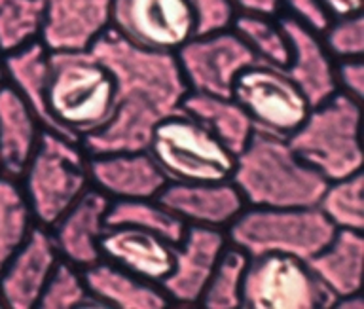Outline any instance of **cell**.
<instances>
[{"label": "cell", "mask_w": 364, "mask_h": 309, "mask_svg": "<svg viewBox=\"0 0 364 309\" xmlns=\"http://www.w3.org/2000/svg\"><path fill=\"white\" fill-rule=\"evenodd\" d=\"M90 52L107 67L116 82V104L110 118L80 139L87 156L148 150L159 121L181 110L188 93L176 55L127 40L108 27Z\"/></svg>", "instance_id": "obj_1"}, {"label": "cell", "mask_w": 364, "mask_h": 309, "mask_svg": "<svg viewBox=\"0 0 364 309\" xmlns=\"http://www.w3.org/2000/svg\"><path fill=\"white\" fill-rule=\"evenodd\" d=\"M249 207H315L328 180L304 163L289 139L255 129L232 173Z\"/></svg>", "instance_id": "obj_2"}, {"label": "cell", "mask_w": 364, "mask_h": 309, "mask_svg": "<svg viewBox=\"0 0 364 309\" xmlns=\"http://www.w3.org/2000/svg\"><path fill=\"white\" fill-rule=\"evenodd\" d=\"M46 101L51 118L70 141L90 135L116 104L112 72L90 52H50Z\"/></svg>", "instance_id": "obj_3"}, {"label": "cell", "mask_w": 364, "mask_h": 309, "mask_svg": "<svg viewBox=\"0 0 364 309\" xmlns=\"http://www.w3.org/2000/svg\"><path fill=\"white\" fill-rule=\"evenodd\" d=\"M358 127L360 101L338 90L326 101L311 107L306 120L287 139L304 163L332 183L351 177L363 167Z\"/></svg>", "instance_id": "obj_4"}, {"label": "cell", "mask_w": 364, "mask_h": 309, "mask_svg": "<svg viewBox=\"0 0 364 309\" xmlns=\"http://www.w3.org/2000/svg\"><path fill=\"white\" fill-rule=\"evenodd\" d=\"M336 226L315 207H245L228 226V241L249 256L279 252L309 260L336 234Z\"/></svg>", "instance_id": "obj_5"}, {"label": "cell", "mask_w": 364, "mask_h": 309, "mask_svg": "<svg viewBox=\"0 0 364 309\" xmlns=\"http://www.w3.org/2000/svg\"><path fill=\"white\" fill-rule=\"evenodd\" d=\"M78 141L40 133L38 146L23 173L25 195L34 222L50 229L90 188V166Z\"/></svg>", "instance_id": "obj_6"}, {"label": "cell", "mask_w": 364, "mask_h": 309, "mask_svg": "<svg viewBox=\"0 0 364 309\" xmlns=\"http://www.w3.org/2000/svg\"><path fill=\"white\" fill-rule=\"evenodd\" d=\"M148 152L169 183L230 180L235 167V154L182 110L156 126Z\"/></svg>", "instance_id": "obj_7"}, {"label": "cell", "mask_w": 364, "mask_h": 309, "mask_svg": "<svg viewBox=\"0 0 364 309\" xmlns=\"http://www.w3.org/2000/svg\"><path fill=\"white\" fill-rule=\"evenodd\" d=\"M336 296L317 279L306 260L266 252L249 256L245 269L241 308L249 309H326Z\"/></svg>", "instance_id": "obj_8"}, {"label": "cell", "mask_w": 364, "mask_h": 309, "mask_svg": "<svg viewBox=\"0 0 364 309\" xmlns=\"http://www.w3.org/2000/svg\"><path fill=\"white\" fill-rule=\"evenodd\" d=\"M232 99L249 114L256 129L289 137L306 120L311 104L279 67L256 61L239 72Z\"/></svg>", "instance_id": "obj_9"}, {"label": "cell", "mask_w": 364, "mask_h": 309, "mask_svg": "<svg viewBox=\"0 0 364 309\" xmlns=\"http://www.w3.org/2000/svg\"><path fill=\"white\" fill-rule=\"evenodd\" d=\"M188 92L232 97L241 70L256 63L255 53L233 29L192 36L175 52Z\"/></svg>", "instance_id": "obj_10"}, {"label": "cell", "mask_w": 364, "mask_h": 309, "mask_svg": "<svg viewBox=\"0 0 364 309\" xmlns=\"http://www.w3.org/2000/svg\"><path fill=\"white\" fill-rule=\"evenodd\" d=\"M110 27L139 46L171 53L196 36L186 0H114Z\"/></svg>", "instance_id": "obj_11"}, {"label": "cell", "mask_w": 364, "mask_h": 309, "mask_svg": "<svg viewBox=\"0 0 364 309\" xmlns=\"http://www.w3.org/2000/svg\"><path fill=\"white\" fill-rule=\"evenodd\" d=\"M228 245L224 229L186 226L173 249V268L161 281V291L169 302L178 305H196L216 266V260Z\"/></svg>", "instance_id": "obj_12"}, {"label": "cell", "mask_w": 364, "mask_h": 309, "mask_svg": "<svg viewBox=\"0 0 364 309\" xmlns=\"http://www.w3.org/2000/svg\"><path fill=\"white\" fill-rule=\"evenodd\" d=\"M59 258L51 232L36 224L0 271V298L6 308H36Z\"/></svg>", "instance_id": "obj_13"}, {"label": "cell", "mask_w": 364, "mask_h": 309, "mask_svg": "<svg viewBox=\"0 0 364 309\" xmlns=\"http://www.w3.org/2000/svg\"><path fill=\"white\" fill-rule=\"evenodd\" d=\"M156 200L186 226L224 229L243 211V195L230 180L167 183Z\"/></svg>", "instance_id": "obj_14"}, {"label": "cell", "mask_w": 364, "mask_h": 309, "mask_svg": "<svg viewBox=\"0 0 364 309\" xmlns=\"http://www.w3.org/2000/svg\"><path fill=\"white\" fill-rule=\"evenodd\" d=\"M114 0H44L40 42L48 52H84L112 23Z\"/></svg>", "instance_id": "obj_15"}, {"label": "cell", "mask_w": 364, "mask_h": 309, "mask_svg": "<svg viewBox=\"0 0 364 309\" xmlns=\"http://www.w3.org/2000/svg\"><path fill=\"white\" fill-rule=\"evenodd\" d=\"M110 197L101 190L87 188L76 203L51 226V237L63 260L78 269H85L101 262V241L107 229Z\"/></svg>", "instance_id": "obj_16"}, {"label": "cell", "mask_w": 364, "mask_h": 309, "mask_svg": "<svg viewBox=\"0 0 364 309\" xmlns=\"http://www.w3.org/2000/svg\"><path fill=\"white\" fill-rule=\"evenodd\" d=\"M90 180L116 200H156L169 180L148 150L90 156Z\"/></svg>", "instance_id": "obj_17"}, {"label": "cell", "mask_w": 364, "mask_h": 309, "mask_svg": "<svg viewBox=\"0 0 364 309\" xmlns=\"http://www.w3.org/2000/svg\"><path fill=\"white\" fill-rule=\"evenodd\" d=\"M279 23L290 46V59L283 70L300 87L307 103L317 107L338 92L332 55L324 48L321 35L300 21L287 16Z\"/></svg>", "instance_id": "obj_18"}, {"label": "cell", "mask_w": 364, "mask_h": 309, "mask_svg": "<svg viewBox=\"0 0 364 309\" xmlns=\"http://www.w3.org/2000/svg\"><path fill=\"white\" fill-rule=\"evenodd\" d=\"M99 246L107 262L154 285H161L173 268L175 245L135 226H107Z\"/></svg>", "instance_id": "obj_19"}, {"label": "cell", "mask_w": 364, "mask_h": 309, "mask_svg": "<svg viewBox=\"0 0 364 309\" xmlns=\"http://www.w3.org/2000/svg\"><path fill=\"white\" fill-rule=\"evenodd\" d=\"M40 124L21 95L0 84V175L21 178L40 141Z\"/></svg>", "instance_id": "obj_20"}, {"label": "cell", "mask_w": 364, "mask_h": 309, "mask_svg": "<svg viewBox=\"0 0 364 309\" xmlns=\"http://www.w3.org/2000/svg\"><path fill=\"white\" fill-rule=\"evenodd\" d=\"M85 286L101 308L161 309L169 305L161 286L139 279L110 262H97L82 269Z\"/></svg>", "instance_id": "obj_21"}, {"label": "cell", "mask_w": 364, "mask_h": 309, "mask_svg": "<svg viewBox=\"0 0 364 309\" xmlns=\"http://www.w3.org/2000/svg\"><path fill=\"white\" fill-rule=\"evenodd\" d=\"M317 279L338 298L357 294L363 288V232L336 229L334 237L307 260Z\"/></svg>", "instance_id": "obj_22"}, {"label": "cell", "mask_w": 364, "mask_h": 309, "mask_svg": "<svg viewBox=\"0 0 364 309\" xmlns=\"http://www.w3.org/2000/svg\"><path fill=\"white\" fill-rule=\"evenodd\" d=\"M48 58H50V52L46 50L44 44L34 40L16 52L6 53L4 72L10 80V86L21 95L23 101L28 104V109L33 110L42 129L67 137L48 110V101H46L48 72H50Z\"/></svg>", "instance_id": "obj_23"}, {"label": "cell", "mask_w": 364, "mask_h": 309, "mask_svg": "<svg viewBox=\"0 0 364 309\" xmlns=\"http://www.w3.org/2000/svg\"><path fill=\"white\" fill-rule=\"evenodd\" d=\"M181 110L205 126L232 154L237 156L255 133V124L243 107L232 97L188 92Z\"/></svg>", "instance_id": "obj_24"}, {"label": "cell", "mask_w": 364, "mask_h": 309, "mask_svg": "<svg viewBox=\"0 0 364 309\" xmlns=\"http://www.w3.org/2000/svg\"><path fill=\"white\" fill-rule=\"evenodd\" d=\"M107 226H135L164 237L176 245L186 232V224L165 209L158 200H116L110 201Z\"/></svg>", "instance_id": "obj_25"}, {"label": "cell", "mask_w": 364, "mask_h": 309, "mask_svg": "<svg viewBox=\"0 0 364 309\" xmlns=\"http://www.w3.org/2000/svg\"><path fill=\"white\" fill-rule=\"evenodd\" d=\"M36 226L27 195L16 178L0 175V271Z\"/></svg>", "instance_id": "obj_26"}, {"label": "cell", "mask_w": 364, "mask_h": 309, "mask_svg": "<svg viewBox=\"0 0 364 309\" xmlns=\"http://www.w3.org/2000/svg\"><path fill=\"white\" fill-rule=\"evenodd\" d=\"M247 264H249V254L228 241L205 285L199 303L209 309L241 308V291H243Z\"/></svg>", "instance_id": "obj_27"}, {"label": "cell", "mask_w": 364, "mask_h": 309, "mask_svg": "<svg viewBox=\"0 0 364 309\" xmlns=\"http://www.w3.org/2000/svg\"><path fill=\"white\" fill-rule=\"evenodd\" d=\"M232 29L237 33L256 61L284 69L290 59V46L283 27L275 18L260 16H235Z\"/></svg>", "instance_id": "obj_28"}, {"label": "cell", "mask_w": 364, "mask_h": 309, "mask_svg": "<svg viewBox=\"0 0 364 309\" xmlns=\"http://www.w3.org/2000/svg\"><path fill=\"white\" fill-rule=\"evenodd\" d=\"M364 177L358 171L351 177L326 184L317 207L338 229H364Z\"/></svg>", "instance_id": "obj_29"}, {"label": "cell", "mask_w": 364, "mask_h": 309, "mask_svg": "<svg viewBox=\"0 0 364 309\" xmlns=\"http://www.w3.org/2000/svg\"><path fill=\"white\" fill-rule=\"evenodd\" d=\"M44 0H0V52L2 55L40 40Z\"/></svg>", "instance_id": "obj_30"}, {"label": "cell", "mask_w": 364, "mask_h": 309, "mask_svg": "<svg viewBox=\"0 0 364 309\" xmlns=\"http://www.w3.org/2000/svg\"><path fill=\"white\" fill-rule=\"evenodd\" d=\"M97 305L101 308L95 298L91 296L85 286L84 275L80 269L67 260L59 258L55 268L51 271L50 279L46 283L42 296L38 300V308L44 309H74Z\"/></svg>", "instance_id": "obj_31"}, {"label": "cell", "mask_w": 364, "mask_h": 309, "mask_svg": "<svg viewBox=\"0 0 364 309\" xmlns=\"http://www.w3.org/2000/svg\"><path fill=\"white\" fill-rule=\"evenodd\" d=\"M323 44L330 55L338 59L363 58L364 53V19L363 13L336 18L323 31Z\"/></svg>", "instance_id": "obj_32"}, {"label": "cell", "mask_w": 364, "mask_h": 309, "mask_svg": "<svg viewBox=\"0 0 364 309\" xmlns=\"http://www.w3.org/2000/svg\"><path fill=\"white\" fill-rule=\"evenodd\" d=\"M192 10L196 36L232 29L235 10L230 0H186Z\"/></svg>", "instance_id": "obj_33"}, {"label": "cell", "mask_w": 364, "mask_h": 309, "mask_svg": "<svg viewBox=\"0 0 364 309\" xmlns=\"http://www.w3.org/2000/svg\"><path fill=\"white\" fill-rule=\"evenodd\" d=\"M281 4L287 8L289 18L300 21L318 35H323V31L332 21L321 0H281Z\"/></svg>", "instance_id": "obj_34"}, {"label": "cell", "mask_w": 364, "mask_h": 309, "mask_svg": "<svg viewBox=\"0 0 364 309\" xmlns=\"http://www.w3.org/2000/svg\"><path fill=\"white\" fill-rule=\"evenodd\" d=\"M336 84L338 90L353 97L355 101H363L364 95V63L363 58L340 59L336 67Z\"/></svg>", "instance_id": "obj_35"}, {"label": "cell", "mask_w": 364, "mask_h": 309, "mask_svg": "<svg viewBox=\"0 0 364 309\" xmlns=\"http://www.w3.org/2000/svg\"><path fill=\"white\" fill-rule=\"evenodd\" d=\"M237 16H260L277 18L281 12V0H230Z\"/></svg>", "instance_id": "obj_36"}, {"label": "cell", "mask_w": 364, "mask_h": 309, "mask_svg": "<svg viewBox=\"0 0 364 309\" xmlns=\"http://www.w3.org/2000/svg\"><path fill=\"white\" fill-rule=\"evenodd\" d=\"M321 2L332 19L355 16L363 10V0H321Z\"/></svg>", "instance_id": "obj_37"}, {"label": "cell", "mask_w": 364, "mask_h": 309, "mask_svg": "<svg viewBox=\"0 0 364 309\" xmlns=\"http://www.w3.org/2000/svg\"><path fill=\"white\" fill-rule=\"evenodd\" d=\"M6 78V72H4V55H2V52H0V84L4 82Z\"/></svg>", "instance_id": "obj_38"}, {"label": "cell", "mask_w": 364, "mask_h": 309, "mask_svg": "<svg viewBox=\"0 0 364 309\" xmlns=\"http://www.w3.org/2000/svg\"><path fill=\"white\" fill-rule=\"evenodd\" d=\"M0 308H4V303H2V298H0Z\"/></svg>", "instance_id": "obj_39"}]
</instances>
